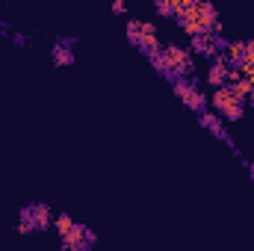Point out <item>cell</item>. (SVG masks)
Returning a JSON list of instances; mask_svg holds the SVG:
<instances>
[{"mask_svg":"<svg viewBox=\"0 0 254 251\" xmlns=\"http://www.w3.org/2000/svg\"><path fill=\"white\" fill-rule=\"evenodd\" d=\"M213 107H216L225 119H243V101L231 92V86H216V92H213Z\"/></svg>","mask_w":254,"mask_h":251,"instance_id":"obj_1","label":"cell"},{"mask_svg":"<svg viewBox=\"0 0 254 251\" xmlns=\"http://www.w3.org/2000/svg\"><path fill=\"white\" fill-rule=\"evenodd\" d=\"M163 54H166V63H169V74L181 77V74H190V71H192V57L184 51V48H178V45H169Z\"/></svg>","mask_w":254,"mask_h":251,"instance_id":"obj_2","label":"cell"},{"mask_svg":"<svg viewBox=\"0 0 254 251\" xmlns=\"http://www.w3.org/2000/svg\"><path fill=\"white\" fill-rule=\"evenodd\" d=\"M175 92H178V98H181L190 110H195V113H201L204 104H207V98H204L198 89H192V83H187V80H178V77H175Z\"/></svg>","mask_w":254,"mask_h":251,"instance_id":"obj_3","label":"cell"},{"mask_svg":"<svg viewBox=\"0 0 254 251\" xmlns=\"http://www.w3.org/2000/svg\"><path fill=\"white\" fill-rule=\"evenodd\" d=\"M133 45H139L145 54L160 51V45H157V27H154L151 21H142V24H139V33L133 36Z\"/></svg>","mask_w":254,"mask_h":251,"instance_id":"obj_4","label":"cell"},{"mask_svg":"<svg viewBox=\"0 0 254 251\" xmlns=\"http://www.w3.org/2000/svg\"><path fill=\"white\" fill-rule=\"evenodd\" d=\"M92 243H95V237H92L86 228H80V225H74V228L63 237V246L71 249V251H83V249H89Z\"/></svg>","mask_w":254,"mask_h":251,"instance_id":"obj_5","label":"cell"},{"mask_svg":"<svg viewBox=\"0 0 254 251\" xmlns=\"http://www.w3.org/2000/svg\"><path fill=\"white\" fill-rule=\"evenodd\" d=\"M27 213H30V219H33V225H36L39 231L54 228V213H51V207H48V204H33Z\"/></svg>","mask_w":254,"mask_h":251,"instance_id":"obj_6","label":"cell"},{"mask_svg":"<svg viewBox=\"0 0 254 251\" xmlns=\"http://www.w3.org/2000/svg\"><path fill=\"white\" fill-rule=\"evenodd\" d=\"M207 80H210V86H225V80H228V60L225 57H216L213 60Z\"/></svg>","mask_w":254,"mask_h":251,"instance_id":"obj_7","label":"cell"},{"mask_svg":"<svg viewBox=\"0 0 254 251\" xmlns=\"http://www.w3.org/2000/svg\"><path fill=\"white\" fill-rule=\"evenodd\" d=\"M201 125L210 127L219 139H228V133H225V127H222V122H219V116H216V113H201Z\"/></svg>","mask_w":254,"mask_h":251,"instance_id":"obj_8","label":"cell"},{"mask_svg":"<svg viewBox=\"0 0 254 251\" xmlns=\"http://www.w3.org/2000/svg\"><path fill=\"white\" fill-rule=\"evenodd\" d=\"M228 48V65H240V60H243V54H246V42H231V45H225Z\"/></svg>","mask_w":254,"mask_h":251,"instance_id":"obj_9","label":"cell"},{"mask_svg":"<svg viewBox=\"0 0 254 251\" xmlns=\"http://www.w3.org/2000/svg\"><path fill=\"white\" fill-rule=\"evenodd\" d=\"M228 86H231V92H234V95H237L240 101H246L254 83H252V80H246V77H240V80H234V83H228Z\"/></svg>","mask_w":254,"mask_h":251,"instance_id":"obj_10","label":"cell"},{"mask_svg":"<svg viewBox=\"0 0 254 251\" xmlns=\"http://www.w3.org/2000/svg\"><path fill=\"white\" fill-rule=\"evenodd\" d=\"M74 225H77V222H74L68 213H60V216H54V228H57V234H60V237H65V234H68Z\"/></svg>","mask_w":254,"mask_h":251,"instance_id":"obj_11","label":"cell"},{"mask_svg":"<svg viewBox=\"0 0 254 251\" xmlns=\"http://www.w3.org/2000/svg\"><path fill=\"white\" fill-rule=\"evenodd\" d=\"M54 60H57V65H71V63H74L71 51H68V48H63V45H57V48H54Z\"/></svg>","mask_w":254,"mask_h":251,"instance_id":"obj_12","label":"cell"},{"mask_svg":"<svg viewBox=\"0 0 254 251\" xmlns=\"http://www.w3.org/2000/svg\"><path fill=\"white\" fill-rule=\"evenodd\" d=\"M157 12H160V15H166V18H172V15H175V9H172V3H169V0H157Z\"/></svg>","mask_w":254,"mask_h":251,"instance_id":"obj_13","label":"cell"},{"mask_svg":"<svg viewBox=\"0 0 254 251\" xmlns=\"http://www.w3.org/2000/svg\"><path fill=\"white\" fill-rule=\"evenodd\" d=\"M169 3H172V9H175V15H178V12H184V9L190 6L192 0H169Z\"/></svg>","mask_w":254,"mask_h":251,"instance_id":"obj_14","label":"cell"},{"mask_svg":"<svg viewBox=\"0 0 254 251\" xmlns=\"http://www.w3.org/2000/svg\"><path fill=\"white\" fill-rule=\"evenodd\" d=\"M139 24H142V21H130V24H127V39H130V42H133V36L139 33Z\"/></svg>","mask_w":254,"mask_h":251,"instance_id":"obj_15","label":"cell"},{"mask_svg":"<svg viewBox=\"0 0 254 251\" xmlns=\"http://www.w3.org/2000/svg\"><path fill=\"white\" fill-rule=\"evenodd\" d=\"M113 9H116V12H125L127 3H125V0H113Z\"/></svg>","mask_w":254,"mask_h":251,"instance_id":"obj_16","label":"cell"},{"mask_svg":"<svg viewBox=\"0 0 254 251\" xmlns=\"http://www.w3.org/2000/svg\"><path fill=\"white\" fill-rule=\"evenodd\" d=\"M246 101H252V104H254V86H252V92H249V98H246Z\"/></svg>","mask_w":254,"mask_h":251,"instance_id":"obj_17","label":"cell"},{"mask_svg":"<svg viewBox=\"0 0 254 251\" xmlns=\"http://www.w3.org/2000/svg\"><path fill=\"white\" fill-rule=\"evenodd\" d=\"M252 175H254V166H252Z\"/></svg>","mask_w":254,"mask_h":251,"instance_id":"obj_18","label":"cell"}]
</instances>
